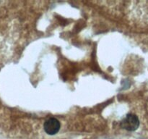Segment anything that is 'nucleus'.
Wrapping results in <instances>:
<instances>
[{
	"label": "nucleus",
	"mask_w": 148,
	"mask_h": 139,
	"mask_svg": "<svg viewBox=\"0 0 148 139\" xmlns=\"http://www.w3.org/2000/svg\"><path fill=\"white\" fill-rule=\"evenodd\" d=\"M140 125L138 117L132 114H129L126 116L125 118L121 122V126L122 128L128 131H134L137 130Z\"/></svg>",
	"instance_id": "obj_1"
},
{
	"label": "nucleus",
	"mask_w": 148,
	"mask_h": 139,
	"mask_svg": "<svg viewBox=\"0 0 148 139\" xmlns=\"http://www.w3.org/2000/svg\"><path fill=\"white\" fill-rule=\"evenodd\" d=\"M44 130L49 135H54L60 129V122L55 118H50L44 123Z\"/></svg>",
	"instance_id": "obj_2"
}]
</instances>
